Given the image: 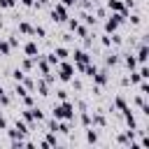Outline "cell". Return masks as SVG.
<instances>
[{
  "mask_svg": "<svg viewBox=\"0 0 149 149\" xmlns=\"http://www.w3.org/2000/svg\"><path fill=\"white\" fill-rule=\"evenodd\" d=\"M54 119H58V121H70V119H74V107H72V102L63 100L61 105H56V107H54Z\"/></svg>",
  "mask_w": 149,
  "mask_h": 149,
  "instance_id": "1",
  "label": "cell"
},
{
  "mask_svg": "<svg viewBox=\"0 0 149 149\" xmlns=\"http://www.w3.org/2000/svg\"><path fill=\"white\" fill-rule=\"evenodd\" d=\"M72 65L70 63H61V70H58V79L61 81H68V79H72Z\"/></svg>",
  "mask_w": 149,
  "mask_h": 149,
  "instance_id": "2",
  "label": "cell"
},
{
  "mask_svg": "<svg viewBox=\"0 0 149 149\" xmlns=\"http://www.w3.org/2000/svg\"><path fill=\"white\" fill-rule=\"evenodd\" d=\"M51 16H54V21H65V19H68V9H65V5H56V7L51 9Z\"/></svg>",
  "mask_w": 149,
  "mask_h": 149,
  "instance_id": "3",
  "label": "cell"
},
{
  "mask_svg": "<svg viewBox=\"0 0 149 149\" xmlns=\"http://www.w3.org/2000/svg\"><path fill=\"white\" fill-rule=\"evenodd\" d=\"M26 54H28L30 58H37V56H35V54H37V44H35V42H28V44H26Z\"/></svg>",
  "mask_w": 149,
  "mask_h": 149,
  "instance_id": "4",
  "label": "cell"
},
{
  "mask_svg": "<svg viewBox=\"0 0 149 149\" xmlns=\"http://www.w3.org/2000/svg\"><path fill=\"white\" fill-rule=\"evenodd\" d=\"M74 58L79 61V65H84V63L88 61V54H86V51H74Z\"/></svg>",
  "mask_w": 149,
  "mask_h": 149,
  "instance_id": "5",
  "label": "cell"
},
{
  "mask_svg": "<svg viewBox=\"0 0 149 149\" xmlns=\"http://www.w3.org/2000/svg\"><path fill=\"white\" fill-rule=\"evenodd\" d=\"M54 54H56V58H58V61H63V58H68V49H65V47H58V49H56Z\"/></svg>",
  "mask_w": 149,
  "mask_h": 149,
  "instance_id": "6",
  "label": "cell"
},
{
  "mask_svg": "<svg viewBox=\"0 0 149 149\" xmlns=\"http://www.w3.org/2000/svg\"><path fill=\"white\" fill-rule=\"evenodd\" d=\"M35 86H37V91H40V95H49V93H47V91H49V88H47V81H37Z\"/></svg>",
  "mask_w": 149,
  "mask_h": 149,
  "instance_id": "7",
  "label": "cell"
},
{
  "mask_svg": "<svg viewBox=\"0 0 149 149\" xmlns=\"http://www.w3.org/2000/svg\"><path fill=\"white\" fill-rule=\"evenodd\" d=\"M137 58H140V61H142V63H144V61H147V47H144V44H142V47H140V54H137Z\"/></svg>",
  "mask_w": 149,
  "mask_h": 149,
  "instance_id": "8",
  "label": "cell"
},
{
  "mask_svg": "<svg viewBox=\"0 0 149 149\" xmlns=\"http://www.w3.org/2000/svg\"><path fill=\"white\" fill-rule=\"evenodd\" d=\"M19 30H21V33H28V35L33 33V28H30L28 23H19Z\"/></svg>",
  "mask_w": 149,
  "mask_h": 149,
  "instance_id": "9",
  "label": "cell"
},
{
  "mask_svg": "<svg viewBox=\"0 0 149 149\" xmlns=\"http://www.w3.org/2000/svg\"><path fill=\"white\" fill-rule=\"evenodd\" d=\"M114 105H116L121 112H123V109H128V107H126V102H123V98H116V100H114Z\"/></svg>",
  "mask_w": 149,
  "mask_h": 149,
  "instance_id": "10",
  "label": "cell"
},
{
  "mask_svg": "<svg viewBox=\"0 0 149 149\" xmlns=\"http://www.w3.org/2000/svg\"><path fill=\"white\" fill-rule=\"evenodd\" d=\"M0 54H9V42H0Z\"/></svg>",
  "mask_w": 149,
  "mask_h": 149,
  "instance_id": "11",
  "label": "cell"
},
{
  "mask_svg": "<svg viewBox=\"0 0 149 149\" xmlns=\"http://www.w3.org/2000/svg\"><path fill=\"white\" fill-rule=\"evenodd\" d=\"M93 123H95V126H105V119H102L100 114H95V116H93Z\"/></svg>",
  "mask_w": 149,
  "mask_h": 149,
  "instance_id": "12",
  "label": "cell"
},
{
  "mask_svg": "<svg viewBox=\"0 0 149 149\" xmlns=\"http://www.w3.org/2000/svg\"><path fill=\"white\" fill-rule=\"evenodd\" d=\"M0 7H7L9 9V7H14V0H0Z\"/></svg>",
  "mask_w": 149,
  "mask_h": 149,
  "instance_id": "13",
  "label": "cell"
},
{
  "mask_svg": "<svg viewBox=\"0 0 149 149\" xmlns=\"http://www.w3.org/2000/svg\"><path fill=\"white\" fill-rule=\"evenodd\" d=\"M126 65H128V68H135V58L128 56V58H126Z\"/></svg>",
  "mask_w": 149,
  "mask_h": 149,
  "instance_id": "14",
  "label": "cell"
},
{
  "mask_svg": "<svg viewBox=\"0 0 149 149\" xmlns=\"http://www.w3.org/2000/svg\"><path fill=\"white\" fill-rule=\"evenodd\" d=\"M14 79L21 81V79H23V72H21V70H14Z\"/></svg>",
  "mask_w": 149,
  "mask_h": 149,
  "instance_id": "15",
  "label": "cell"
},
{
  "mask_svg": "<svg viewBox=\"0 0 149 149\" xmlns=\"http://www.w3.org/2000/svg\"><path fill=\"white\" fill-rule=\"evenodd\" d=\"M86 140H88V142H95V133L88 130V133H86Z\"/></svg>",
  "mask_w": 149,
  "mask_h": 149,
  "instance_id": "16",
  "label": "cell"
},
{
  "mask_svg": "<svg viewBox=\"0 0 149 149\" xmlns=\"http://www.w3.org/2000/svg\"><path fill=\"white\" fill-rule=\"evenodd\" d=\"M23 68H26V70H30V68H33V61H30V58H28V61H23Z\"/></svg>",
  "mask_w": 149,
  "mask_h": 149,
  "instance_id": "17",
  "label": "cell"
},
{
  "mask_svg": "<svg viewBox=\"0 0 149 149\" xmlns=\"http://www.w3.org/2000/svg\"><path fill=\"white\" fill-rule=\"evenodd\" d=\"M140 77H144V79H147V77H149V70H147V68H142V70H140Z\"/></svg>",
  "mask_w": 149,
  "mask_h": 149,
  "instance_id": "18",
  "label": "cell"
},
{
  "mask_svg": "<svg viewBox=\"0 0 149 149\" xmlns=\"http://www.w3.org/2000/svg\"><path fill=\"white\" fill-rule=\"evenodd\" d=\"M56 93H58V98H61V100H65V98H68V93H65L63 88H61V91H56Z\"/></svg>",
  "mask_w": 149,
  "mask_h": 149,
  "instance_id": "19",
  "label": "cell"
},
{
  "mask_svg": "<svg viewBox=\"0 0 149 149\" xmlns=\"http://www.w3.org/2000/svg\"><path fill=\"white\" fill-rule=\"evenodd\" d=\"M74 2H79V0H63V5H65V7H70V5H74Z\"/></svg>",
  "mask_w": 149,
  "mask_h": 149,
  "instance_id": "20",
  "label": "cell"
},
{
  "mask_svg": "<svg viewBox=\"0 0 149 149\" xmlns=\"http://www.w3.org/2000/svg\"><path fill=\"white\" fill-rule=\"evenodd\" d=\"M21 5H26V7H30V5H33V0H21Z\"/></svg>",
  "mask_w": 149,
  "mask_h": 149,
  "instance_id": "21",
  "label": "cell"
},
{
  "mask_svg": "<svg viewBox=\"0 0 149 149\" xmlns=\"http://www.w3.org/2000/svg\"><path fill=\"white\" fill-rule=\"evenodd\" d=\"M47 2H49V0H40V7H44V5H47Z\"/></svg>",
  "mask_w": 149,
  "mask_h": 149,
  "instance_id": "22",
  "label": "cell"
}]
</instances>
